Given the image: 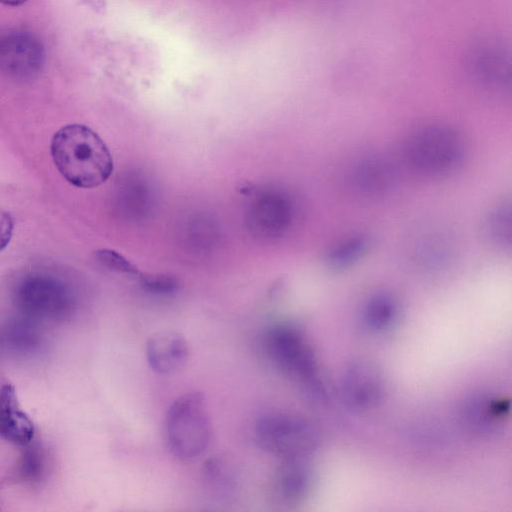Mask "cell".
<instances>
[{
  "mask_svg": "<svg viewBox=\"0 0 512 512\" xmlns=\"http://www.w3.org/2000/svg\"><path fill=\"white\" fill-rule=\"evenodd\" d=\"M409 164L426 176L453 172L464 157V143L453 128L432 124L413 133L405 148Z\"/></svg>",
  "mask_w": 512,
  "mask_h": 512,
  "instance_id": "5b68a950",
  "label": "cell"
},
{
  "mask_svg": "<svg viewBox=\"0 0 512 512\" xmlns=\"http://www.w3.org/2000/svg\"><path fill=\"white\" fill-rule=\"evenodd\" d=\"M43 47L39 40L24 30H7L0 34V69L19 76H31L43 63Z\"/></svg>",
  "mask_w": 512,
  "mask_h": 512,
  "instance_id": "ba28073f",
  "label": "cell"
},
{
  "mask_svg": "<svg viewBox=\"0 0 512 512\" xmlns=\"http://www.w3.org/2000/svg\"><path fill=\"white\" fill-rule=\"evenodd\" d=\"M509 414V401L486 392L468 396L461 407V417L474 434L493 437L504 430Z\"/></svg>",
  "mask_w": 512,
  "mask_h": 512,
  "instance_id": "30bf717a",
  "label": "cell"
},
{
  "mask_svg": "<svg viewBox=\"0 0 512 512\" xmlns=\"http://www.w3.org/2000/svg\"><path fill=\"white\" fill-rule=\"evenodd\" d=\"M143 283L149 290L158 293H168L175 288V283L167 278L145 277Z\"/></svg>",
  "mask_w": 512,
  "mask_h": 512,
  "instance_id": "44dd1931",
  "label": "cell"
},
{
  "mask_svg": "<svg viewBox=\"0 0 512 512\" xmlns=\"http://www.w3.org/2000/svg\"><path fill=\"white\" fill-rule=\"evenodd\" d=\"M307 459H282L273 481L274 494L281 504H299L310 494L314 475Z\"/></svg>",
  "mask_w": 512,
  "mask_h": 512,
  "instance_id": "8fae6325",
  "label": "cell"
},
{
  "mask_svg": "<svg viewBox=\"0 0 512 512\" xmlns=\"http://www.w3.org/2000/svg\"><path fill=\"white\" fill-rule=\"evenodd\" d=\"M394 170L383 156L369 155L355 165L352 181L355 188L366 196L385 194L393 185Z\"/></svg>",
  "mask_w": 512,
  "mask_h": 512,
  "instance_id": "5bb4252c",
  "label": "cell"
},
{
  "mask_svg": "<svg viewBox=\"0 0 512 512\" xmlns=\"http://www.w3.org/2000/svg\"><path fill=\"white\" fill-rule=\"evenodd\" d=\"M27 0H0V3L9 6H18L26 2Z\"/></svg>",
  "mask_w": 512,
  "mask_h": 512,
  "instance_id": "7402d4cb",
  "label": "cell"
},
{
  "mask_svg": "<svg viewBox=\"0 0 512 512\" xmlns=\"http://www.w3.org/2000/svg\"><path fill=\"white\" fill-rule=\"evenodd\" d=\"M202 479L206 488L215 496L226 497L236 487V478L230 464L222 458L207 459L202 466Z\"/></svg>",
  "mask_w": 512,
  "mask_h": 512,
  "instance_id": "e0dca14e",
  "label": "cell"
},
{
  "mask_svg": "<svg viewBox=\"0 0 512 512\" xmlns=\"http://www.w3.org/2000/svg\"><path fill=\"white\" fill-rule=\"evenodd\" d=\"M254 431L260 449L281 460L308 458L320 444L319 431L310 421L287 412L262 414Z\"/></svg>",
  "mask_w": 512,
  "mask_h": 512,
  "instance_id": "277c9868",
  "label": "cell"
},
{
  "mask_svg": "<svg viewBox=\"0 0 512 512\" xmlns=\"http://www.w3.org/2000/svg\"><path fill=\"white\" fill-rule=\"evenodd\" d=\"M261 349L272 366L301 384L310 399H325L314 352L299 327L288 322L269 326L262 334Z\"/></svg>",
  "mask_w": 512,
  "mask_h": 512,
  "instance_id": "7a4b0ae2",
  "label": "cell"
},
{
  "mask_svg": "<svg viewBox=\"0 0 512 512\" xmlns=\"http://www.w3.org/2000/svg\"><path fill=\"white\" fill-rule=\"evenodd\" d=\"M399 317L397 300L387 293L370 297L362 310V322L367 331L383 334L391 330Z\"/></svg>",
  "mask_w": 512,
  "mask_h": 512,
  "instance_id": "9a60e30c",
  "label": "cell"
},
{
  "mask_svg": "<svg viewBox=\"0 0 512 512\" xmlns=\"http://www.w3.org/2000/svg\"><path fill=\"white\" fill-rule=\"evenodd\" d=\"M15 300L22 312L35 317H61L72 306L67 286L58 278L41 273L28 275L19 283Z\"/></svg>",
  "mask_w": 512,
  "mask_h": 512,
  "instance_id": "8992f818",
  "label": "cell"
},
{
  "mask_svg": "<svg viewBox=\"0 0 512 512\" xmlns=\"http://www.w3.org/2000/svg\"><path fill=\"white\" fill-rule=\"evenodd\" d=\"M483 232L487 242L495 248L510 250L512 243V211L509 204H499L486 215Z\"/></svg>",
  "mask_w": 512,
  "mask_h": 512,
  "instance_id": "2e32d148",
  "label": "cell"
},
{
  "mask_svg": "<svg viewBox=\"0 0 512 512\" xmlns=\"http://www.w3.org/2000/svg\"><path fill=\"white\" fill-rule=\"evenodd\" d=\"M384 393L383 375L372 362L356 359L346 365L341 377V394L350 408L374 409L382 402Z\"/></svg>",
  "mask_w": 512,
  "mask_h": 512,
  "instance_id": "52a82bcc",
  "label": "cell"
},
{
  "mask_svg": "<svg viewBox=\"0 0 512 512\" xmlns=\"http://www.w3.org/2000/svg\"><path fill=\"white\" fill-rule=\"evenodd\" d=\"M96 258L102 265L108 267L111 270L129 274L139 273L137 268L132 263L127 261L123 256L113 250H98L96 252Z\"/></svg>",
  "mask_w": 512,
  "mask_h": 512,
  "instance_id": "d6986e66",
  "label": "cell"
},
{
  "mask_svg": "<svg viewBox=\"0 0 512 512\" xmlns=\"http://www.w3.org/2000/svg\"><path fill=\"white\" fill-rule=\"evenodd\" d=\"M145 354L153 371L168 375L177 372L186 364L190 347L181 334L175 331H161L147 340Z\"/></svg>",
  "mask_w": 512,
  "mask_h": 512,
  "instance_id": "7c38bea8",
  "label": "cell"
},
{
  "mask_svg": "<svg viewBox=\"0 0 512 512\" xmlns=\"http://www.w3.org/2000/svg\"><path fill=\"white\" fill-rule=\"evenodd\" d=\"M472 76L486 88L504 90L510 86V54L500 41L483 40L469 54Z\"/></svg>",
  "mask_w": 512,
  "mask_h": 512,
  "instance_id": "9c48e42d",
  "label": "cell"
},
{
  "mask_svg": "<svg viewBox=\"0 0 512 512\" xmlns=\"http://www.w3.org/2000/svg\"><path fill=\"white\" fill-rule=\"evenodd\" d=\"M34 424L22 410L15 387L6 383L0 388V437L18 445L27 446L34 437Z\"/></svg>",
  "mask_w": 512,
  "mask_h": 512,
  "instance_id": "4fadbf2b",
  "label": "cell"
},
{
  "mask_svg": "<svg viewBox=\"0 0 512 512\" xmlns=\"http://www.w3.org/2000/svg\"><path fill=\"white\" fill-rule=\"evenodd\" d=\"M13 230V218L8 212L0 209V252L9 244Z\"/></svg>",
  "mask_w": 512,
  "mask_h": 512,
  "instance_id": "ffe728a7",
  "label": "cell"
},
{
  "mask_svg": "<svg viewBox=\"0 0 512 512\" xmlns=\"http://www.w3.org/2000/svg\"><path fill=\"white\" fill-rule=\"evenodd\" d=\"M165 424L168 448L176 458L190 461L201 456L212 434L204 394L193 391L176 398L168 408Z\"/></svg>",
  "mask_w": 512,
  "mask_h": 512,
  "instance_id": "3957f363",
  "label": "cell"
},
{
  "mask_svg": "<svg viewBox=\"0 0 512 512\" xmlns=\"http://www.w3.org/2000/svg\"><path fill=\"white\" fill-rule=\"evenodd\" d=\"M370 245L367 235L351 236L332 247L325 256L326 265L332 270H343L352 266L366 253Z\"/></svg>",
  "mask_w": 512,
  "mask_h": 512,
  "instance_id": "ac0fdd59",
  "label": "cell"
},
{
  "mask_svg": "<svg viewBox=\"0 0 512 512\" xmlns=\"http://www.w3.org/2000/svg\"><path fill=\"white\" fill-rule=\"evenodd\" d=\"M59 173L78 188H95L113 172L111 153L101 137L83 124L60 128L50 145Z\"/></svg>",
  "mask_w": 512,
  "mask_h": 512,
  "instance_id": "6da1fadb",
  "label": "cell"
}]
</instances>
